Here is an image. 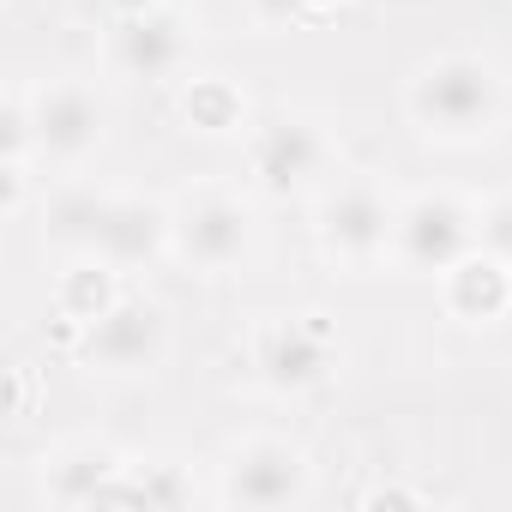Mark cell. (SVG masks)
Masks as SVG:
<instances>
[{
    "mask_svg": "<svg viewBox=\"0 0 512 512\" xmlns=\"http://www.w3.org/2000/svg\"><path fill=\"white\" fill-rule=\"evenodd\" d=\"M500 79L476 55H440L410 85V121L434 139H482L500 121Z\"/></svg>",
    "mask_w": 512,
    "mask_h": 512,
    "instance_id": "1",
    "label": "cell"
},
{
    "mask_svg": "<svg viewBox=\"0 0 512 512\" xmlns=\"http://www.w3.org/2000/svg\"><path fill=\"white\" fill-rule=\"evenodd\" d=\"M163 350H169V314L139 296H115L79 332V356L97 374H151L163 362Z\"/></svg>",
    "mask_w": 512,
    "mask_h": 512,
    "instance_id": "2",
    "label": "cell"
},
{
    "mask_svg": "<svg viewBox=\"0 0 512 512\" xmlns=\"http://www.w3.org/2000/svg\"><path fill=\"white\" fill-rule=\"evenodd\" d=\"M392 253H398L410 272L446 278L464 253H476V211L458 205L452 193H422V199H410V205L398 211Z\"/></svg>",
    "mask_w": 512,
    "mask_h": 512,
    "instance_id": "3",
    "label": "cell"
},
{
    "mask_svg": "<svg viewBox=\"0 0 512 512\" xmlns=\"http://www.w3.org/2000/svg\"><path fill=\"white\" fill-rule=\"evenodd\" d=\"M392 235H398V211L386 205L380 187L350 181V187L326 193V205H320L326 253H338V260H350V266H368V260H380V253L392 247Z\"/></svg>",
    "mask_w": 512,
    "mask_h": 512,
    "instance_id": "4",
    "label": "cell"
},
{
    "mask_svg": "<svg viewBox=\"0 0 512 512\" xmlns=\"http://www.w3.org/2000/svg\"><path fill=\"white\" fill-rule=\"evenodd\" d=\"M302 494H308V458L284 440H247L223 464V500L229 506L272 512V506H296Z\"/></svg>",
    "mask_w": 512,
    "mask_h": 512,
    "instance_id": "5",
    "label": "cell"
},
{
    "mask_svg": "<svg viewBox=\"0 0 512 512\" xmlns=\"http://www.w3.org/2000/svg\"><path fill=\"white\" fill-rule=\"evenodd\" d=\"M175 241V217L151 199H133V193H103V217H97V235H91V260L115 266V272H139L151 266L157 253Z\"/></svg>",
    "mask_w": 512,
    "mask_h": 512,
    "instance_id": "6",
    "label": "cell"
},
{
    "mask_svg": "<svg viewBox=\"0 0 512 512\" xmlns=\"http://www.w3.org/2000/svg\"><path fill=\"white\" fill-rule=\"evenodd\" d=\"M247 247H253V217H247V205L217 199V193L181 205V217H175V253H181L187 266H199V272H229V266L247 260Z\"/></svg>",
    "mask_w": 512,
    "mask_h": 512,
    "instance_id": "7",
    "label": "cell"
},
{
    "mask_svg": "<svg viewBox=\"0 0 512 512\" xmlns=\"http://www.w3.org/2000/svg\"><path fill=\"white\" fill-rule=\"evenodd\" d=\"M326 169V133L302 115H278L253 133V175L266 193H302Z\"/></svg>",
    "mask_w": 512,
    "mask_h": 512,
    "instance_id": "8",
    "label": "cell"
},
{
    "mask_svg": "<svg viewBox=\"0 0 512 512\" xmlns=\"http://www.w3.org/2000/svg\"><path fill=\"white\" fill-rule=\"evenodd\" d=\"M31 115H37V151L55 157V163L91 157V151L103 145V127H109L103 103H97L85 85H49V91L31 103Z\"/></svg>",
    "mask_w": 512,
    "mask_h": 512,
    "instance_id": "9",
    "label": "cell"
},
{
    "mask_svg": "<svg viewBox=\"0 0 512 512\" xmlns=\"http://www.w3.org/2000/svg\"><path fill=\"white\" fill-rule=\"evenodd\" d=\"M253 368L272 392H308L332 374V338L314 326V320H284L260 338L253 350Z\"/></svg>",
    "mask_w": 512,
    "mask_h": 512,
    "instance_id": "10",
    "label": "cell"
},
{
    "mask_svg": "<svg viewBox=\"0 0 512 512\" xmlns=\"http://www.w3.org/2000/svg\"><path fill=\"white\" fill-rule=\"evenodd\" d=\"M115 61H121V73H133V79H175L181 61H187V25H181L169 7L133 13V19H121V31H115Z\"/></svg>",
    "mask_w": 512,
    "mask_h": 512,
    "instance_id": "11",
    "label": "cell"
},
{
    "mask_svg": "<svg viewBox=\"0 0 512 512\" xmlns=\"http://www.w3.org/2000/svg\"><path fill=\"white\" fill-rule=\"evenodd\" d=\"M506 302H512V266L506 260H494V253H464V260L446 272V308L458 314V320H500L506 314Z\"/></svg>",
    "mask_w": 512,
    "mask_h": 512,
    "instance_id": "12",
    "label": "cell"
},
{
    "mask_svg": "<svg viewBox=\"0 0 512 512\" xmlns=\"http://www.w3.org/2000/svg\"><path fill=\"white\" fill-rule=\"evenodd\" d=\"M115 470H121V458L103 452V446H97V452H73V458H61L55 476H49V500H55V506H97Z\"/></svg>",
    "mask_w": 512,
    "mask_h": 512,
    "instance_id": "13",
    "label": "cell"
},
{
    "mask_svg": "<svg viewBox=\"0 0 512 512\" xmlns=\"http://www.w3.org/2000/svg\"><path fill=\"white\" fill-rule=\"evenodd\" d=\"M181 115H187L199 133H235L247 109H241V97H235L223 79H193L187 97H181Z\"/></svg>",
    "mask_w": 512,
    "mask_h": 512,
    "instance_id": "14",
    "label": "cell"
},
{
    "mask_svg": "<svg viewBox=\"0 0 512 512\" xmlns=\"http://www.w3.org/2000/svg\"><path fill=\"white\" fill-rule=\"evenodd\" d=\"M97 217H103V193H85V187H73V193H61L55 205H49V241L55 247H91V235H97Z\"/></svg>",
    "mask_w": 512,
    "mask_h": 512,
    "instance_id": "15",
    "label": "cell"
},
{
    "mask_svg": "<svg viewBox=\"0 0 512 512\" xmlns=\"http://www.w3.org/2000/svg\"><path fill=\"white\" fill-rule=\"evenodd\" d=\"M476 247L512 266V199H488V205H482V217H476Z\"/></svg>",
    "mask_w": 512,
    "mask_h": 512,
    "instance_id": "16",
    "label": "cell"
},
{
    "mask_svg": "<svg viewBox=\"0 0 512 512\" xmlns=\"http://www.w3.org/2000/svg\"><path fill=\"white\" fill-rule=\"evenodd\" d=\"M247 7H253L260 25H296V19L320 13V0H247Z\"/></svg>",
    "mask_w": 512,
    "mask_h": 512,
    "instance_id": "17",
    "label": "cell"
},
{
    "mask_svg": "<svg viewBox=\"0 0 512 512\" xmlns=\"http://www.w3.org/2000/svg\"><path fill=\"white\" fill-rule=\"evenodd\" d=\"M109 7H115L121 19H133V13H151V7H163V0H109Z\"/></svg>",
    "mask_w": 512,
    "mask_h": 512,
    "instance_id": "18",
    "label": "cell"
}]
</instances>
